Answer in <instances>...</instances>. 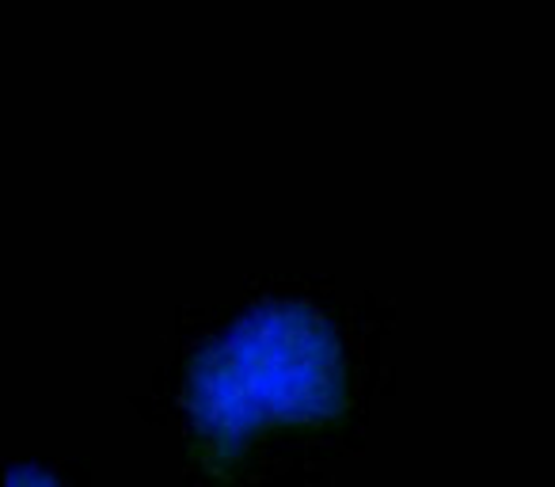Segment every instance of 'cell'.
Masks as SVG:
<instances>
[{
	"label": "cell",
	"instance_id": "1",
	"mask_svg": "<svg viewBox=\"0 0 555 487\" xmlns=\"http://www.w3.org/2000/svg\"><path fill=\"white\" fill-rule=\"evenodd\" d=\"M343 403L339 339L301 302L255 305L186 373V408L209 457H232L278 423H324Z\"/></svg>",
	"mask_w": 555,
	"mask_h": 487
},
{
	"label": "cell",
	"instance_id": "2",
	"mask_svg": "<svg viewBox=\"0 0 555 487\" xmlns=\"http://www.w3.org/2000/svg\"><path fill=\"white\" fill-rule=\"evenodd\" d=\"M9 487H57V484L47 476V472L31 469V464H20V469H12Z\"/></svg>",
	"mask_w": 555,
	"mask_h": 487
}]
</instances>
